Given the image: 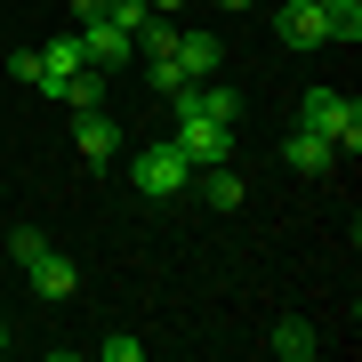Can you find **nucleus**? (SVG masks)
I'll return each mask as SVG.
<instances>
[{
    "label": "nucleus",
    "instance_id": "f257e3e1",
    "mask_svg": "<svg viewBox=\"0 0 362 362\" xmlns=\"http://www.w3.org/2000/svg\"><path fill=\"white\" fill-rule=\"evenodd\" d=\"M298 121H306V129L322 137L330 153H362V105H354V97H338V89H306Z\"/></svg>",
    "mask_w": 362,
    "mask_h": 362
},
{
    "label": "nucleus",
    "instance_id": "f03ea898",
    "mask_svg": "<svg viewBox=\"0 0 362 362\" xmlns=\"http://www.w3.org/2000/svg\"><path fill=\"white\" fill-rule=\"evenodd\" d=\"M129 185L145 202H177V194H194V169H185L177 145H145V153L129 161Z\"/></svg>",
    "mask_w": 362,
    "mask_h": 362
},
{
    "label": "nucleus",
    "instance_id": "7ed1b4c3",
    "mask_svg": "<svg viewBox=\"0 0 362 362\" xmlns=\"http://www.w3.org/2000/svg\"><path fill=\"white\" fill-rule=\"evenodd\" d=\"M169 145L185 153V169H218V161H233V121H177Z\"/></svg>",
    "mask_w": 362,
    "mask_h": 362
},
{
    "label": "nucleus",
    "instance_id": "20e7f679",
    "mask_svg": "<svg viewBox=\"0 0 362 362\" xmlns=\"http://www.w3.org/2000/svg\"><path fill=\"white\" fill-rule=\"evenodd\" d=\"M169 113H177V121H233V113H242V97H233L226 81H185V89L169 97Z\"/></svg>",
    "mask_w": 362,
    "mask_h": 362
},
{
    "label": "nucleus",
    "instance_id": "39448f33",
    "mask_svg": "<svg viewBox=\"0 0 362 362\" xmlns=\"http://www.w3.org/2000/svg\"><path fill=\"white\" fill-rule=\"evenodd\" d=\"M73 145H81V161H89V169H105V161L121 153V121L105 113V105H89V113H73Z\"/></svg>",
    "mask_w": 362,
    "mask_h": 362
},
{
    "label": "nucleus",
    "instance_id": "423d86ee",
    "mask_svg": "<svg viewBox=\"0 0 362 362\" xmlns=\"http://www.w3.org/2000/svg\"><path fill=\"white\" fill-rule=\"evenodd\" d=\"M81 57H89L97 73H121V65H137V40L121 33V25H105V16H97V25H81Z\"/></svg>",
    "mask_w": 362,
    "mask_h": 362
},
{
    "label": "nucleus",
    "instance_id": "0eeeda50",
    "mask_svg": "<svg viewBox=\"0 0 362 362\" xmlns=\"http://www.w3.org/2000/svg\"><path fill=\"white\" fill-rule=\"evenodd\" d=\"M274 33H282V49H330L322 8H314V0H282V8H274Z\"/></svg>",
    "mask_w": 362,
    "mask_h": 362
},
{
    "label": "nucleus",
    "instance_id": "6e6552de",
    "mask_svg": "<svg viewBox=\"0 0 362 362\" xmlns=\"http://www.w3.org/2000/svg\"><path fill=\"white\" fill-rule=\"evenodd\" d=\"M25 282H33L40 298H73V290H81V266L65 258V250H40V258L25 266Z\"/></svg>",
    "mask_w": 362,
    "mask_h": 362
},
{
    "label": "nucleus",
    "instance_id": "1a4fd4ad",
    "mask_svg": "<svg viewBox=\"0 0 362 362\" xmlns=\"http://www.w3.org/2000/svg\"><path fill=\"white\" fill-rule=\"evenodd\" d=\"M169 57H177L185 81H218V33H185L177 25V49H169Z\"/></svg>",
    "mask_w": 362,
    "mask_h": 362
},
{
    "label": "nucleus",
    "instance_id": "9d476101",
    "mask_svg": "<svg viewBox=\"0 0 362 362\" xmlns=\"http://www.w3.org/2000/svg\"><path fill=\"white\" fill-rule=\"evenodd\" d=\"M194 194H202L209 209H242L250 185H242V169H233V161H218V169H194Z\"/></svg>",
    "mask_w": 362,
    "mask_h": 362
},
{
    "label": "nucleus",
    "instance_id": "9b49d317",
    "mask_svg": "<svg viewBox=\"0 0 362 362\" xmlns=\"http://www.w3.org/2000/svg\"><path fill=\"white\" fill-rule=\"evenodd\" d=\"M282 161L298 169V177H322V169H330L338 153H330V145H322V137L306 129V121H298V129H290V145H282Z\"/></svg>",
    "mask_w": 362,
    "mask_h": 362
},
{
    "label": "nucleus",
    "instance_id": "f8f14e48",
    "mask_svg": "<svg viewBox=\"0 0 362 362\" xmlns=\"http://www.w3.org/2000/svg\"><path fill=\"white\" fill-rule=\"evenodd\" d=\"M49 97H65L73 113H89V105H105V73L81 65V73H65V81H49Z\"/></svg>",
    "mask_w": 362,
    "mask_h": 362
},
{
    "label": "nucleus",
    "instance_id": "ddd939ff",
    "mask_svg": "<svg viewBox=\"0 0 362 362\" xmlns=\"http://www.w3.org/2000/svg\"><path fill=\"white\" fill-rule=\"evenodd\" d=\"M81 65H89V57H81V33H57L49 49H40V73H49V81H65V73H81ZM49 81H40V89H49Z\"/></svg>",
    "mask_w": 362,
    "mask_h": 362
},
{
    "label": "nucleus",
    "instance_id": "4468645a",
    "mask_svg": "<svg viewBox=\"0 0 362 362\" xmlns=\"http://www.w3.org/2000/svg\"><path fill=\"white\" fill-rule=\"evenodd\" d=\"M314 8H322V33L330 40H346V49L362 40V0H314Z\"/></svg>",
    "mask_w": 362,
    "mask_h": 362
},
{
    "label": "nucleus",
    "instance_id": "2eb2a0df",
    "mask_svg": "<svg viewBox=\"0 0 362 362\" xmlns=\"http://www.w3.org/2000/svg\"><path fill=\"white\" fill-rule=\"evenodd\" d=\"M274 354H282V362H314L322 338H314V322H282V330H274Z\"/></svg>",
    "mask_w": 362,
    "mask_h": 362
},
{
    "label": "nucleus",
    "instance_id": "dca6fc26",
    "mask_svg": "<svg viewBox=\"0 0 362 362\" xmlns=\"http://www.w3.org/2000/svg\"><path fill=\"white\" fill-rule=\"evenodd\" d=\"M105 25H121V33H145V25H153V8H145V0H105Z\"/></svg>",
    "mask_w": 362,
    "mask_h": 362
},
{
    "label": "nucleus",
    "instance_id": "f3484780",
    "mask_svg": "<svg viewBox=\"0 0 362 362\" xmlns=\"http://www.w3.org/2000/svg\"><path fill=\"white\" fill-rule=\"evenodd\" d=\"M137 65H145V81H153V97H177V89H185L177 57H137Z\"/></svg>",
    "mask_w": 362,
    "mask_h": 362
},
{
    "label": "nucleus",
    "instance_id": "a211bd4d",
    "mask_svg": "<svg viewBox=\"0 0 362 362\" xmlns=\"http://www.w3.org/2000/svg\"><path fill=\"white\" fill-rule=\"evenodd\" d=\"M40 250H49V233H40V226H16V233H8V258H16V266H33Z\"/></svg>",
    "mask_w": 362,
    "mask_h": 362
},
{
    "label": "nucleus",
    "instance_id": "6ab92c4d",
    "mask_svg": "<svg viewBox=\"0 0 362 362\" xmlns=\"http://www.w3.org/2000/svg\"><path fill=\"white\" fill-rule=\"evenodd\" d=\"M97 354H105V362H137V354H145V338H129V330H113V338H97Z\"/></svg>",
    "mask_w": 362,
    "mask_h": 362
},
{
    "label": "nucleus",
    "instance_id": "aec40b11",
    "mask_svg": "<svg viewBox=\"0 0 362 362\" xmlns=\"http://www.w3.org/2000/svg\"><path fill=\"white\" fill-rule=\"evenodd\" d=\"M8 73H16V81H33V89L49 81V73H40V49H16V57H8Z\"/></svg>",
    "mask_w": 362,
    "mask_h": 362
},
{
    "label": "nucleus",
    "instance_id": "412c9836",
    "mask_svg": "<svg viewBox=\"0 0 362 362\" xmlns=\"http://www.w3.org/2000/svg\"><path fill=\"white\" fill-rule=\"evenodd\" d=\"M73 16H81V25H97V16H105V0H73Z\"/></svg>",
    "mask_w": 362,
    "mask_h": 362
},
{
    "label": "nucleus",
    "instance_id": "4be33fe9",
    "mask_svg": "<svg viewBox=\"0 0 362 362\" xmlns=\"http://www.w3.org/2000/svg\"><path fill=\"white\" fill-rule=\"evenodd\" d=\"M145 8H153V16H177V8H185V0H145Z\"/></svg>",
    "mask_w": 362,
    "mask_h": 362
},
{
    "label": "nucleus",
    "instance_id": "5701e85b",
    "mask_svg": "<svg viewBox=\"0 0 362 362\" xmlns=\"http://www.w3.org/2000/svg\"><path fill=\"white\" fill-rule=\"evenodd\" d=\"M218 8H233V16H242V8H250V0H218Z\"/></svg>",
    "mask_w": 362,
    "mask_h": 362
},
{
    "label": "nucleus",
    "instance_id": "b1692460",
    "mask_svg": "<svg viewBox=\"0 0 362 362\" xmlns=\"http://www.w3.org/2000/svg\"><path fill=\"white\" fill-rule=\"evenodd\" d=\"M0 354H8V322H0Z\"/></svg>",
    "mask_w": 362,
    "mask_h": 362
}]
</instances>
